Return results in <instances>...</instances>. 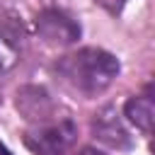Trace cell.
<instances>
[{
    "label": "cell",
    "mask_w": 155,
    "mask_h": 155,
    "mask_svg": "<svg viewBox=\"0 0 155 155\" xmlns=\"http://www.w3.org/2000/svg\"><path fill=\"white\" fill-rule=\"evenodd\" d=\"M78 128L70 119H53L36 124L24 133V145L36 155H65L75 143Z\"/></svg>",
    "instance_id": "7a4b0ae2"
},
{
    "label": "cell",
    "mask_w": 155,
    "mask_h": 155,
    "mask_svg": "<svg viewBox=\"0 0 155 155\" xmlns=\"http://www.w3.org/2000/svg\"><path fill=\"white\" fill-rule=\"evenodd\" d=\"M124 114L128 116L131 124H136L143 133H150L153 128V116H155V104H153V94H150V87L145 90V94H138V97H131L124 107Z\"/></svg>",
    "instance_id": "52a82bcc"
},
{
    "label": "cell",
    "mask_w": 155,
    "mask_h": 155,
    "mask_svg": "<svg viewBox=\"0 0 155 155\" xmlns=\"http://www.w3.org/2000/svg\"><path fill=\"white\" fill-rule=\"evenodd\" d=\"M36 34L51 46H70L80 39V24L63 10L46 7L34 19Z\"/></svg>",
    "instance_id": "3957f363"
},
{
    "label": "cell",
    "mask_w": 155,
    "mask_h": 155,
    "mask_svg": "<svg viewBox=\"0 0 155 155\" xmlns=\"http://www.w3.org/2000/svg\"><path fill=\"white\" fill-rule=\"evenodd\" d=\"M78 155H102V153H99V150H94V148H82Z\"/></svg>",
    "instance_id": "9c48e42d"
},
{
    "label": "cell",
    "mask_w": 155,
    "mask_h": 155,
    "mask_svg": "<svg viewBox=\"0 0 155 155\" xmlns=\"http://www.w3.org/2000/svg\"><path fill=\"white\" fill-rule=\"evenodd\" d=\"M92 133H94L97 140H102L104 145L116 148V150H124V148L133 145V140H131V136H128V131H126V126H124V121H121V116L114 107H104L94 114Z\"/></svg>",
    "instance_id": "5b68a950"
},
{
    "label": "cell",
    "mask_w": 155,
    "mask_h": 155,
    "mask_svg": "<svg viewBox=\"0 0 155 155\" xmlns=\"http://www.w3.org/2000/svg\"><path fill=\"white\" fill-rule=\"evenodd\" d=\"M22 48H24L22 24L2 19L0 22V70H10L12 65H17Z\"/></svg>",
    "instance_id": "8992f818"
},
{
    "label": "cell",
    "mask_w": 155,
    "mask_h": 155,
    "mask_svg": "<svg viewBox=\"0 0 155 155\" xmlns=\"http://www.w3.org/2000/svg\"><path fill=\"white\" fill-rule=\"evenodd\" d=\"M58 75L78 92L94 97L104 92L119 75V58L104 48H80L75 53H68L56 65Z\"/></svg>",
    "instance_id": "6da1fadb"
},
{
    "label": "cell",
    "mask_w": 155,
    "mask_h": 155,
    "mask_svg": "<svg viewBox=\"0 0 155 155\" xmlns=\"http://www.w3.org/2000/svg\"><path fill=\"white\" fill-rule=\"evenodd\" d=\"M97 2H102L104 7H109L111 12H116V10H121V7H124V2H126V0H97Z\"/></svg>",
    "instance_id": "ba28073f"
},
{
    "label": "cell",
    "mask_w": 155,
    "mask_h": 155,
    "mask_svg": "<svg viewBox=\"0 0 155 155\" xmlns=\"http://www.w3.org/2000/svg\"><path fill=\"white\" fill-rule=\"evenodd\" d=\"M19 114L31 121V124H46V121H53L58 119L56 116V102L53 97L44 90V87H36V85H27L17 92V99H15Z\"/></svg>",
    "instance_id": "277c9868"
},
{
    "label": "cell",
    "mask_w": 155,
    "mask_h": 155,
    "mask_svg": "<svg viewBox=\"0 0 155 155\" xmlns=\"http://www.w3.org/2000/svg\"><path fill=\"white\" fill-rule=\"evenodd\" d=\"M0 155H12V153L5 148V143H0Z\"/></svg>",
    "instance_id": "30bf717a"
}]
</instances>
